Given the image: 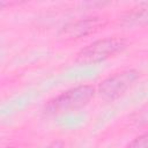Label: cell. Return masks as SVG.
Instances as JSON below:
<instances>
[{
  "label": "cell",
  "instance_id": "1",
  "mask_svg": "<svg viewBox=\"0 0 148 148\" xmlns=\"http://www.w3.org/2000/svg\"><path fill=\"white\" fill-rule=\"evenodd\" d=\"M95 96L92 84H80L51 98L44 108L46 114H64L86 106Z\"/></svg>",
  "mask_w": 148,
  "mask_h": 148
},
{
  "label": "cell",
  "instance_id": "3",
  "mask_svg": "<svg viewBox=\"0 0 148 148\" xmlns=\"http://www.w3.org/2000/svg\"><path fill=\"white\" fill-rule=\"evenodd\" d=\"M138 79L139 72L135 69H125L114 73L99 83L98 94L105 101H113L121 96Z\"/></svg>",
  "mask_w": 148,
  "mask_h": 148
},
{
  "label": "cell",
  "instance_id": "4",
  "mask_svg": "<svg viewBox=\"0 0 148 148\" xmlns=\"http://www.w3.org/2000/svg\"><path fill=\"white\" fill-rule=\"evenodd\" d=\"M108 23V20L102 16H90L73 21L62 27L59 32V37L64 40H75L97 32L103 29Z\"/></svg>",
  "mask_w": 148,
  "mask_h": 148
},
{
  "label": "cell",
  "instance_id": "5",
  "mask_svg": "<svg viewBox=\"0 0 148 148\" xmlns=\"http://www.w3.org/2000/svg\"><path fill=\"white\" fill-rule=\"evenodd\" d=\"M124 23L128 25H147L148 24V3L131 10L124 17Z\"/></svg>",
  "mask_w": 148,
  "mask_h": 148
},
{
  "label": "cell",
  "instance_id": "6",
  "mask_svg": "<svg viewBox=\"0 0 148 148\" xmlns=\"http://www.w3.org/2000/svg\"><path fill=\"white\" fill-rule=\"evenodd\" d=\"M125 148H148V132L134 138L126 145Z\"/></svg>",
  "mask_w": 148,
  "mask_h": 148
},
{
  "label": "cell",
  "instance_id": "2",
  "mask_svg": "<svg viewBox=\"0 0 148 148\" xmlns=\"http://www.w3.org/2000/svg\"><path fill=\"white\" fill-rule=\"evenodd\" d=\"M126 46V40L120 37H105L97 39L83 49H81L76 53L75 62L79 65H94L102 62L121 50Z\"/></svg>",
  "mask_w": 148,
  "mask_h": 148
}]
</instances>
